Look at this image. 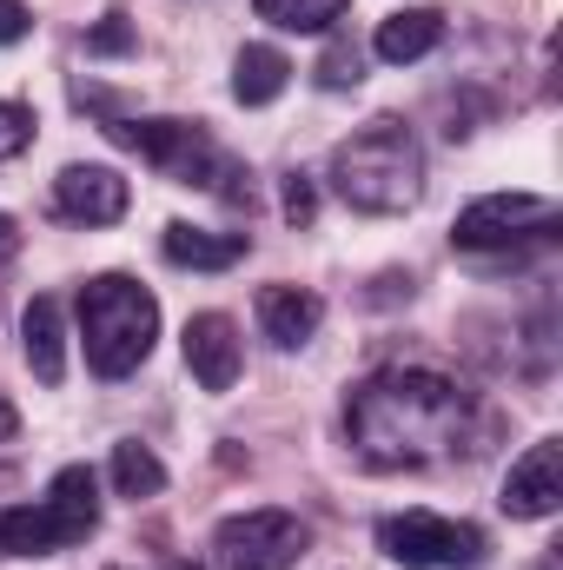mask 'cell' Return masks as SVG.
I'll use <instances>...</instances> for the list:
<instances>
[{
	"label": "cell",
	"instance_id": "obj_1",
	"mask_svg": "<svg viewBox=\"0 0 563 570\" xmlns=\"http://www.w3.org/2000/svg\"><path fill=\"white\" fill-rule=\"evenodd\" d=\"M345 419L372 464H418L437 444H451V431L464 419V392L444 372H385L358 385Z\"/></svg>",
	"mask_w": 563,
	"mask_h": 570
},
{
	"label": "cell",
	"instance_id": "obj_2",
	"mask_svg": "<svg viewBox=\"0 0 563 570\" xmlns=\"http://www.w3.org/2000/svg\"><path fill=\"white\" fill-rule=\"evenodd\" d=\"M332 186L358 213H405L424 193V153L405 134V120H372L365 134L332 153Z\"/></svg>",
	"mask_w": 563,
	"mask_h": 570
},
{
	"label": "cell",
	"instance_id": "obj_3",
	"mask_svg": "<svg viewBox=\"0 0 563 570\" xmlns=\"http://www.w3.org/2000/svg\"><path fill=\"white\" fill-rule=\"evenodd\" d=\"M152 338H159V305L140 279L127 273H100L80 292V345H87V365L100 379H127L152 358Z\"/></svg>",
	"mask_w": 563,
	"mask_h": 570
},
{
	"label": "cell",
	"instance_id": "obj_4",
	"mask_svg": "<svg viewBox=\"0 0 563 570\" xmlns=\"http://www.w3.org/2000/svg\"><path fill=\"white\" fill-rule=\"evenodd\" d=\"M312 531L292 511H239L213 531V564L219 570H292L305 558Z\"/></svg>",
	"mask_w": 563,
	"mask_h": 570
},
{
	"label": "cell",
	"instance_id": "obj_5",
	"mask_svg": "<svg viewBox=\"0 0 563 570\" xmlns=\"http://www.w3.org/2000/svg\"><path fill=\"white\" fill-rule=\"evenodd\" d=\"M378 551L398 558V564H412V570H437V564H477L484 538L471 524L437 518V511H398V518L378 524Z\"/></svg>",
	"mask_w": 563,
	"mask_h": 570
},
{
	"label": "cell",
	"instance_id": "obj_6",
	"mask_svg": "<svg viewBox=\"0 0 563 570\" xmlns=\"http://www.w3.org/2000/svg\"><path fill=\"white\" fill-rule=\"evenodd\" d=\"M557 226V206L544 193H491V199H471L451 226V246L464 253H491V246H511L524 233H544Z\"/></svg>",
	"mask_w": 563,
	"mask_h": 570
},
{
	"label": "cell",
	"instance_id": "obj_7",
	"mask_svg": "<svg viewBox=\"0 0 563 570\" xmlns=\"http://www.w3.org/2000/svg\"><path fill=\"white\" fill-rule=\"evenodd\" d=\"M113 140H127L140 159H152L159 173H172V179H206L213 173V146L199 127H186V120H140V127H113Z\"/></svg>",
	"mask_w": 563,
	"mask_h": 570
},
{
	"label": "cell",
	"instance_id": "obj_8",
	"mask_svg": "<svg viewBox=\"0 0 563 570\" xmlns=\"http://www.w3.org/2000/svg\"><path fill=\"white\" fill-rule=\"evenodd\" d=\"M179 352H186V372H192L206 392H233V385H239V332H233L226 312H192Z\"/></svg>",
	"mask_w": 563,
	"mask_h": 570
},
{
	"label": "cell",
	"instance_id": "obj_9",
	"mask_svg": "<svg viewBox=\"0 0 563 570\" xmlns=\"http://www.w3.org/2000/svg\"><path fill=\"white\" fill-rule=\"evenodd\" d=\"M511 518H551L563 504V451L544 438V444H531L511 471H504V498H497Z\"/></svg>",
	"mask_w": 563,
	"mask_h": 570
},
{
	"label": "cell",
	"instance_id": "obj_10",
	"mask_svg": "<svg viewBox=\"0 0 563 570\" xmlns=\"http://www.w3.org/2000/svg\"><path fill=\"white\" fill-rule=\"evenodd\" d=\"M127 179L113 173V166H67L60 179H53V206L67 213V219H80V226H113L120 213H127Z\"/></svg>",
	"mask_w": 563,
	"mask_h": 570
},
{
	"label": "cell",
	"instance_id": "obj_11",
	"mask_svg": "<svg viewBox=\"0 0 563 570\" xmlns=\"http://www.w3.org/2000/svg\"><path fill=\"white\" fill-rule=\"evenodd\" d=\"M20 345H27V365L40 385H60L67 379V318H60V298H27L20 312Z\"/></svg>",
	"mask_w": 563,
	"mask_h": 570
},
{
	"label": "cell",
	"instance_id": "obj_12",
	"mask_svg": "<svg viewBox=\"0 0 563 570\" xmlns=\"http://www.w3.org/2000/svg\"><path fill=\"white\" fill-rule=\"evenodd\" d=\"M159 253H166L172 266H192V273H226V266L246 259V233H206V226L172 219V226L159 233Z\"/></svg>",
	"mask_w": 563,
	"mask_h": 570
},
{
	"label": "cell",
	"instance_id": "obj_13",
	"mask_svg": "<svg viewBox=\"0 0 563 570\" xmlns=\"http://www.w3.org/2000/svg\"><path fill=\"white\" fill-rule=\"evenodd\" d=\"M437 40H444V13H437V7H398V13L378 20L372 53L392 60V67H405V60H424Z\"/></svg>",
	"mask_w": 563,
	"mask_h": 570
},
{
	"label": "cell",
	"instance_id": "obj_14",
	"mask_svg": "<svg viewBox=\"0 0 563 570\" xmlns=\"http://www.w3.org/2000/svg\"><path fill=\"white\" fill-rule=\"evenodd\" d=\"M318 318H325V305H318V292H305V285H266L259 292V325H266V338L273 345H305L312 332H318Z\"/></svg>",
	"mask_w": 563,
	"mask_h": 570
},
{
	"label": "cell",
	"instance_id": "obj_15",
	"mask_svg": "<svg viewBox=\"0 0 563 570\" xmlns=\"http://www.w3.org/2000/svg\"><path fill=\"white\" fill-rule=\"evenodd\" d=\"M67 544H73V531L60 524L53 504H13V511H0V551H13V558H53Z\"/></svg>",
	"mask_w": 563,
	"mask_h": 570
},
{
	"label": "cell",
	"instance_id": "obj_16",
	"mask_svg": "<svg viewBox=\"0 0 563 570\" xmlns=\"http://www.w3.org/2000/svg\"><path fill=\"white\" fill-rule=\"evenodd\" d=\"M285 80H292V60L279 47H266V40L239 47V60H233V100L239 107H273L285 94Z\"/></svg>",
	"mask_w": 563,
	"mask_h": 570
},
{
	"label": "cell",
	"instance_id": "obj_17",
	"mask_svg": "<svg viewBox=\"0 0 563 570\" xmlns=\"http://www.w3.org/2000/svg\"><path fill=\"white\" fill-rule=\"evenodd\" d=\"M47 504L60 511V524H67L73 538H87V531L100 524V478H93L87 464H67V471L53 478V491H47Z\"/></svg>",
	"mask_w": 563,
	"mask_h": 570
},
{
	"label": "cell",
	"instance_id": "obj_18",
	"mask_svg": "<svg viewBox=\"0 0 563 570\" xmlns=\"http://www.w3.org/2000/svg\"><path fill=\"white\" fill-rule=\"evenodd\" d=\"M113 484H120V498H134V504H140V498H159V491H166V464H159L146 444L127 438V444H113Z\"/></svg>",
	"mask_w": 563,
	"mask_h": 570
},
{
	"label": "cell",
	"instance_id": "obj_19",
	"mask_svg": "<svg viewBox=\"0 0 563 570\" xmlns=\"http://www.w3.org/2000/svg\"><path fill=\"white\" fill-rule=\"evenodd\" d=\"M253 7H259V20H273L285 33H325L345 13V0H253Z\"/></svg>",
	"mask_w": 563,
	"mask_h": 570
},
{
	"label": "cell",
	"instance_id": "obj_20",
	"mask_svg": "<svg viewBox=\"0 0 563 570\" xmlns=\"http://www.w3.org/2000/svg\"><path fill=\"white\" fill-rule=\"evenodd\" d=\"M358 80H365V60H358V47H352V40H332V47L318 53V87L345 94V87H358Z\"/></svg>",
	"mask_w": 563,
	"mask_h": 570
},
{
	"label": "cell",
	"instance_id": "obj_21",
	"mask_svg": "<svg viewBox=\"0 0 563 570\" xmlns=\"http://www.w3.org/2000/svg\"><path fill=\"white\" fill-rule=\"evenodd\" d=\"M87 53H100V60H120V53H134V20L113 7L93 33H87Z\"/></svg>",
	"mask_w": 563,
	"mask_h": 570
},
{
	"label": "cell",
	"instance_id": "obj_22",
	"mask_svg": "<svg viewBox=\"0 0 563 570\" xmlns=\"http://www.w3.org/2000/svg\"><path fill=\"white\" fill-rule=\"evenodd\" d=\"M27 140H33V107H20V100H0V159L27 153Z\"/></svg>",
	"mask_w": 563,
	"mask_h": 570
},
{
	"label": "cell",
	"instance_id": "obj_23",
	"mask_svg": "<svg viewBox=\"0 0 563 570\" xmlns=\"http://www.w3.org/2000/svg\"><path fill=\"white\" fill-rule=\"evenodd\" d=\"M312 213H318V193H312L305 173H292V179H285V219H292V226H312Z\"/></svg>",
	"mask_w": 563,
	"mask_h": 570
},
{
	"label": "cell",
	"instance_id": "obj_24",
	"mask_svg": "<svg viewBox=\"0 0 563 570\" xmlns=\"http://www.w3.org/2000/svg\"><path fill=\"white\" fill-rule=\"evenodd\" d=\"M33 33V13L20 7V0H0V47H13V40H27Z\"/></svg>",
	"mask_w": 563,
	"mask_h": 570
},
{
	"label": "cell",
	"instance_id": "obj_25",
	"mask_svg": "<svg viewBox=\"0 0 563 570\" xmlns=\"http://www.w3.org/2000/svg\"><path fill=\"white\" fill-rule=\"evenodd\" d=\"M13 253H20V226L0 213V259H13Z\"/></svg>",
	"mask_w": 563,
	"mask_h": 570
},
{
	"label": "cell",
	"instance_id": "obj_26",
	"mask_svg": "<svg viewBox=\"0 0 563 570\" xmlns=\"http://www.w3.org/2000/svg\"><path fill=\"white\" fill-rule=\"evenodd\" d=\"M13 425H20V419H13V405L0 399V438H13Z\"/></svg>",
	"mask_w": 563,
	"mask_h": 570
},
{
	"label": "cell",
	"instance_id": "obj_27",
	"mask_svg": "<svg viewBox=\"0 0 563 570\" xmlns=\"http://www.w3.org/2000/svg\"><path fill=\"white\" fill-rule=\"evenodd\" d=\"M172 570H199V564H172Z\"/></svg>",
	"mask_w": 563,
	"mask_h": 570
}]
</instances>
